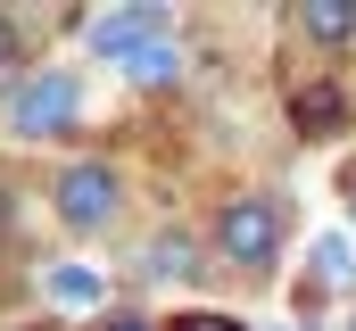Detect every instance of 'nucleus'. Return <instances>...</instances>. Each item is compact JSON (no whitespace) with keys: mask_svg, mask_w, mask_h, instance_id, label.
<instances>
[{"mask_svg":"<svg viewBox=\"0 0 356 331\" xmlns=\"http://www.w3.org/2000/svg\"><path fill=\"white\" fill-rule=\"evenodd\" d=\"M75 116H83L75 67H25L8 83V99H0V124L17 141H58V133H75Z\"/></svg>","mask_w":356,"mask_h":331,"instance_id":"obj_1","label":"nucleus"},{"mask_svg":"<svg viewBox=\"0 0 356 331\" xmlns=\"http://www.w3.org/2000/svg\"><path fill=\"white\" fill-rule=\"evenodd\" d=\"M282 232H290V216H282V199H266V191H241V199L216 207V257L241 265V273H273Z\"/></svg>","mask_w":356,"mask_h":331,"instance_id":"obj_2","label":"nucleus"},{"mask_svg":"<svg viewBox=\"0 0 356 331\" xmlns=\"http://www.w3.org/2000/svg\"><path fill=\"white\" fill-rule=\"evenodd\" d=\"M116 207H124L116 166L75 158L67 174H58V224H67V232H108V224H116Z\"/></svg>","mask_w":356,"mask_h":331,"instance_id":"obj_3","label":"nucleus"},{"mask_svg":"<svg viewBox=\"0 0 356 331\" xmlns=\"http://www.w3.org/2000/svg\"><path fill=\"white\" fill-rule=\"evenodd\" d=\"M175 33V17L158 8V0H133V8H108V17H83V42H91V58H133V50H149V42H166Z\"/></svg>","mask_w":356,"mask_h":331,"instance_id":"obj_4","label":"nucleus"},{"mask_svg":"<svg viewBox=\"0 0 356 331\" xmlns=\"http://www.w3.org/2000/svg\"><path fill=\"white\" fill-rule=\"evenodd\" d=\"M290 124H298L307 141H332V133L348 124V91H340V83H298V91H290Z\"/></svg>","mask_w":356,"mask_h":331,"instance_id":"obj_5","label":"nucleus"},{"mask_svg":"<svg viewBox=\"0 0 356 331\" xmlns=\"http://www.w3.org/2000/svg\"><path fill=\"white\" fill-rule=\"evenodd\" d=\"M141 273H149V282H199L207 265H199V248L182 241V232H158V241L141 248Z\"/></svg>","mask_w":356,"mask_h":331,"instance_id":"obj_6","label":"nucleus"},{"mask_svg":"<svg viewBox=\"0 0 356 331\" xmlns=\"http://www.w3.org/2000/svg\"><path fill=\"white\" fill-rule=\"evenodd\" d=\"M298 25H307L315 42H332V50H340V42H356V0H307V8H298Z\"/></svg>","mask_w":356,"mask_h":331,"instance_id":"obj_7","label":"nucleus"},{"mask_svg":"<svg viewBox=\"0 0 356 331\" xmlns=\"http://www.w3.org/2000/svg\"><path fill=\"white\" fill-rule=\"evenodd\" d=\"M42 282H50V298H58V307H99V298H108V282H99L91 265H50Z\"/></svg>","mask_w":356,"mask_h":331,"instance_id":"obj_8","label":"nucleus"},{"mask_svg":"<svg viewBox=\"0 0 356 331\" xmlns=\"http://www.w3.org/2000/svg\"><path fill=\"white\" fill-rule=\"evenodd\" d=\"M175 75H182L175 42H149V50H133V58H124V83H141V91H158V83H175Z\"/></svg>","mask_w":356,"mask_h":331,"instance_id":"obj_9","label":"nucleus"},{"mask_svg":"<svg viewBox=\"0 0 356 331\" xmlns=\"http://www.w3.org/2000/svg\"><path fill=\"white\" fill-rule=\"evenodd\" d=\"M315 282H323V290H348V282H356V265H348V232H323V241H315Z\"/></svg>","mask_w":356,"mask_h":331,"instance_id":"obj_10","label":"nucleus"},{"mask_svg":"<svg viewBox=\"0 0 356 331\" xmlns=\"http://www.w3.org/2000/svg\"><path fill=\"white\" fill-rule=\"evenodd\" d=\"M166 331H249V323H241V315H207V307H199V315H175Z\"/></svg>","mask_w":356,"mask_h":331,"instance_id":"obj_11","label":"nucleus"},{"mask_svg":"<svg viewBox=\"0 0 356 331\" xmlns=\"http://www.w3.org/2000/svg\"><path fill=\"white\" fill-rule=\"evenodd\" d=\"M99 331H166V323H149V315H108Z\"/></svg>","mask_w":356,"mask_h":331,"instance_id":"obj_12","label":"nucleus"},{"mask_svg":"<svg viewBox=\"0 0 356 331\" xmlns=\"http://www.w3.org/2000/svg\"><path fill=\"white\" fill-rule=\"evenodd\" d=\"M348 216H356V174H348Z\"/></svg>","mask_w":356,"mask_h":331,"instance_id":"obj_13","label":"nucleus"}]
</instances>
